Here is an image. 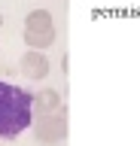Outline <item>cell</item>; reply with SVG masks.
Segmentation results:
<instances>
[{
    "label": "cell",
    "mask_w": 140,
    "mask_h": 146,
    "mask_svg": "<svg viewBox=\"0 0 140 146\" xmlns=\"http://www.w3.org/2000/svg\"><path fill=\"white\" fill-rule=\"evenodd\" d=\"M34 122V98L12 82H0V137L15 140Z\"/></svg>",
    "instance_id": "cell-1"
}]
</instances>
